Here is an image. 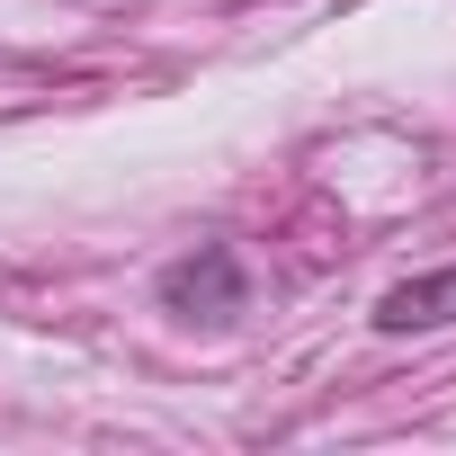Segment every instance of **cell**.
Here are the masks:
<instances>
[{
	"mask_svg": "<svg viewBox=\"0 0 456 456\" xmlns=\"http://www.w3.org/2000/svg\"><path fill=\"white\" fill-rule=\"evenodd\" d=\"M242 296H251V278H242V260L224 251V242H197L188 260L161 269V305H170L179 322H233Z\"/></svg>",
	"mask_w": 456,
	"mask_h": 456,
	"instance_id": "1",
	"label": "cell"
},
{
	"mask_svg": "<svg viewBox=\"0 0 456 456\" xmlns=\"http://www.w3.org/2000/svg\"><path fill=\"white\" fill-rule=\"evenodd\" d=\"M447 322H456V269H420V278H403V287L376 296V331H385V340H403V331H447Z\"/></svg>",
	"mask_w": 456,
	"mask_h": 456,
	"instance_id": "2",
	"label": "cell"
}]
</instances>
